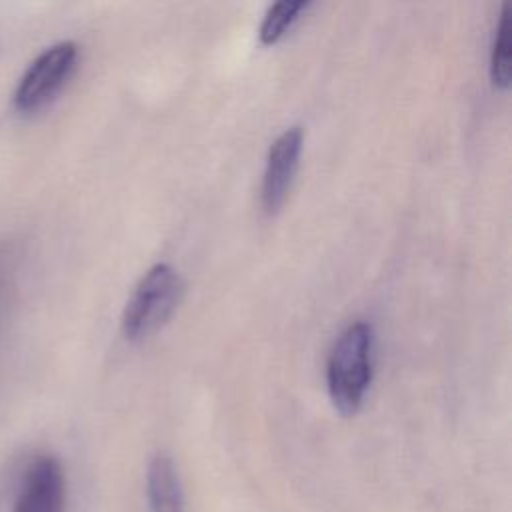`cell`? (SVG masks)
I'll return each mask as SVG.
<instances>
[{
	"instance_id": "obj_1",
	"label": "cell",
	"mask_w": 512,
	"mask_h": 512,
	"mask_svg": "<svg viewBox=\"0 0 512 512\" xmlns=\"http://www.w3.org/2000/svg\"><path fill=\"white\" fill-rule=\"evenodd\" d=\"M374 330L368 322H350L334 340L326 360V386L334 408L354 414L372 382Z\"/></svg>"
},
{
	"instance_id": "obj_2",
	"label": "cell",
	"mask_w": 512,
	"mask_h": 512,
	"mask_svg": "<svg viewBox=\"0 0 512 512\" xmlns=\"http://www.w3.org/2000/svg\"><path fill=\"white\" fill-rule=\"evenodd\" d=\"M184 294L180 272L168 262L152 264L130 292L120 328L128 340H144L154 334L178 308Z\"/></svg>"
},
{
	"instance_id": "obj_3",
	"label": "cell",
	"mask_w": 512,
	"mask_h": 512,
	"mask_svg": "<svg viewBox=\"0 0 512 512\" xmlns=\"http://www.w3.org/2000/svg\"><path fill=\"white\" fill-rule=\"evenodd\" d=\"M78 56L80 48L74 40H60L40 52L16 84L14 108L28 114L50 104L72 76Z\"/></svg>"
},
{
	"instance_id": "obj_4",
	"label": "cell",
	"mask_w": 512,
	"mask_h": 512,
	"mask_svg": "<svg viewBox=\"0 0 512 512\" xmlns=\"http://www.w3.org/2000/svg\"><path fill=\"white\" fill-rule=\"evenodd\" d=\"M304 144V130L300 124L286 126L270 144L260 186V204L266 214H274L284 204L298 170Z\"/></svg>"
},
{
	"instance_id": "obj_5",
	"label": "cell",
	"mask_w": 512,
	"mask_h": 512,
	"mask_svg": "<svg viewBox=\"0 0 512 512\" xmlns=\"http://www.w3.org/2000/svg\"><path fill=\"white\" fill-rule=\"evenodd\" d=\"M66 476L52 454H42L26 468L14 512H64Z\"/></svg>"
},
{
	"instance_id": "obj_6",
	"label": "cell",
	"mask_w": 512,
	"mask_h": 512,
	"mask_svg": "<svg viewBox=\"0 0 512 512\" xmlns=\"http://www.w3.org/2000/svg\"><path fill=\"white\" fill-rule=\"evenodd\" d=\"M148 502L152 512H184V492L174 460L160 452L148 464Z\"/></svg>"
},
{
	"instance_id": "obj_7",
	"label": "cell",
	"mask_w": 512,
	"mask_h": 512,
	"mask_svg": "<svg viewBox=\"0 0 512 512\" xmlns=\"http://www.w3.org/2000/svg\"><path fill=\"white\" fill-rule=\"evenodd\" d=\"M512 76V42H510V4L504 2L490 48V78L498 88H508Z\"/></svg>"
},
{
	"instance_id": "obj_8",
	"label": "cell",
	"mask_w": 512,
	"mask_h": 512,
	"mask_svg": "<svg viewBox=\"0 0 512 512\" xmlns=\"http://www.w3.org/2000/svg\"><path fill=\"white\" fill-rule=\"evenodd\" d=\"M310 4L312 2L308 0H278L270 4L258 28L260 42L274 44L276 40H280L286 30H290V26L300 18V14L310 8Z\"/></svg>"
},
{
	"instance_id": "obj_9",
	"label": "cell",
	"mask_w": 512,
	"mask_h": 512,
	"mask_svg": "<svg viewBox=\"0 0 512 512\" xmlns=\"http://www.w3.org/2000/svg\"><path fill=\"white\" fill-rule=\"evenodd\" d=\"M10 254L0 250V312H2V302H4V296H6V288H8V282H10Z\"/></svg>"
}]
</instances>
